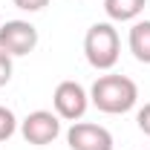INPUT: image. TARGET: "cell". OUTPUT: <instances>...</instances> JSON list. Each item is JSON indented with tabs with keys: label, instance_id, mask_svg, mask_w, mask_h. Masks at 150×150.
<instances>
[{
	"label": "cell",
	"instance_id": "7a4b0ae2",
	"mask_svg": "<svg viewBox=\"0 0 150 150\" xmlns=\"http://www.w3.org/2000/svg\"><path fill=\"white\" fill-rule=\"evenodd\" d=\"M84 55L93 69H112L121 55V40L112 23H93L84 35Z\"/></svg>",
	"mask_w": 150,
	"mask_h": 150
},
{
	"label": "cell",
	"instance_id": "3957f363",
	"mask_svg": "<svg viewBox=\"0 0 150 150\" xmlns=\"http://www.w3.org/2000/svg\"><path fill=\"white\" fill-rule=\"evenodd\" d=\"M52 104H55L58 118H64V121H81L87 107H90V93L78 81H61L55 87Z\"/></svg>",
	"mask_w": 150,
	"mask_h": 150
},
{
	"label": "cell",
	"instance_id": "8fae6325",
	"mask_svg": "<svg viewBox=\"0 0 150 150\" xmlns=\"http://www.w3.org/2000/svg\"><path fill=\"white\" fill-rule=\"evenodd\" d=\"M136 124H139V130L144 133V136H150V101L136 112Z\"/></svg>",
	"mask_w": 150,
	"mask_h": 150
},
{
	"label": "cell",
	"instance_id": "ba28073f",
	"mask_svg": "<svg viewBox=\"0 0 150 150\" xmlns=\"http://www.w3.org/2000/svg\"><path fill=\"white\" fill-rule=\"evenodd\" d=\"M147 0H104V12L110 20H118V23H127V20H136L142 12H144Z\"/></svg>",
	"mask_w": 150,
	"mask_h": 150
},
{
	"label": "cell",
	"instance_id": "6da1fadb",
	"mask_svg": "<svg viewBox=\"0 0 150 150\" xmlns=\"http://www.w3.org/2000/svg\"><path fill=\"white\" fill-rule=\"evenodd\" d=\"M139 101V87L127 75H101L90 87V104H95L101 112L121 115L130 112Z\"/></svg>",
	"mask_w": 150,
	"mask_h": 150
},
{
	"label": "cell",
	"instance_id": "9c48e42d",
	"mask_svg": "<svg viewBox=\"0 0 150 150\" xmlns=\"http://www.w3.org/2000/svg\"><path fill=\"white\" fill-rule=\"evenodd\" d=\"M15 130H18V118H15V112L9 110V107H0V142L12 139Z\"/></svg>",
	"mask_w": 150,
	"mask_h": 150
},
{
	"label": "cell",
	"instance_id": "30bf717a",
	"mask_svg": "<svg viewBox=\"0 0 150 150\" xmlns=\"http://www.w3.org/2000/svg\"><path fill=\"white\" fill-rule=\"evenodd\" d=\"M12 55H6L3 49H0V87H6L9 81H12Z\"/></svg>",
	"mask_w": 150,
	"mask_h": 150
},
{
	"label": "cell",
	"instance_id": "5b68a950",
	"mask_svg": "<svg viewBox=\"0 0 150 150\" xmlns=\"http://www.w3.org/2000/svg\"><path fill=\"white\" fill-rule=\"evenodd\" d=\"M20 133L35 147L52 144L58 136H61V118H58L55 112H49V110H35L20 121Z\"/></svg>",
	"mask_w": 150,
	"mask_h": 150
},
{
	"label": "cell",
	"instance_id": "277c9868",
	"mask_svg": "<svg viewBox=\"0 0 150 150\" xmlns=\"http://www.w3.org/2000/svg\"><path fill=\"white\" fill-rule=\"evenodd\" d=\"M38 46V29L29 20H6L0 26V49L12 58L29 55Z\"/></svg>",
	"mask_w": 150,
	"mask_h": 150
},
{
	"label": "cell",
	"instance_id": "7c38bea8",
	"mask_svg": "<svg viewBox=\"0 0 150 150\" xmlns=\"http://www.w3.org/2000/svg\"><path fill=\"white\" fill-rule=\"evenodd\" d=\"M12 3H15L18 9H23V12H40L49 0H12Z\"/></svg>",
	"mask_w": 150,
	"mask_h": 150
},
{
	"label": "cell",
	"instance_id": "52a82bcc",
	"mask_svg": "<svg viewBox=\"0 0 150 150\" xmlns=\"http://www.w3.org/2000/svg\"><path fill=\"white\" fill-rule=\"evenodd\" d=\"M127 43H130V52L136 61L150 64V20H136L133 23Z\"/></svg>",
	"mask_w": 150,
	"mask_h": 150
},
{
	"label": "cell",
	"instance_id": "8992f818",
	"mask_svg": "<svg viewBox=\"0 0 150 150\" xmlns=\"http://www.w3.org/2000/svg\"><path fill=\"white\" fill-rule=\"evenodd\" d=\"M69 150H112V133L93 121H72L67 130Z\"/></svg>",
	"mask_w": 150,
	"mask_h": 150
}]
</instances>
